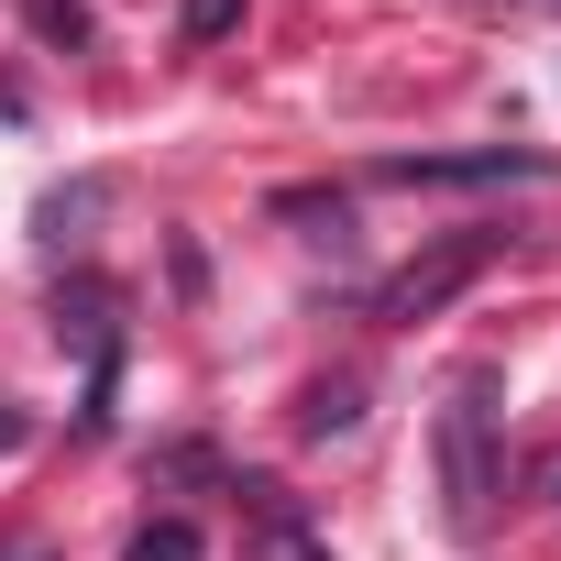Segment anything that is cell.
Returning a JSON list of instances; mask_svg holds the SVG:
<instances>
[{"label":"cell","instance_id":"obj_1","mask_svg":"<svg viewBox=\"0 0 561 561\" xmlns=\"http://www.w3.org/2000/svg\"><path fill=\"white\" fill-rule=\"evenodd\" d=\"M495 495H506L495 386H484V375H462V386H451V408H440V517H451V539H484Z\"/></svg>","mask_w":561,"mask_h":561},{"label":"cell","instance_id":"obj_2","mask_svg":"<svg viewBox=\"0 0 561 561\" xmlns=\"http://www.w3.org/2000/svg\"><path fill=\"white\" fill-rule=\"evenodd\" d=\"M495 253H506V231H484V220H473V231H440L430 253H408V264L386 275V287H375L364 309H375L386 331H419V320H440V309H451V298L473 287V275H484Z\"/></svg>","mask_w":561,"mask_h":561},{"label":"cell","instance_id":"obj_3","mask_svg":"<svg viewBox=\"0 0 561 561\" xmlns=\"http://www.w3.org/2000/svg\"><path fill=\"white\" fill-rule=\"evenodd\" d=\"M122 320H133V298H122V275H100V264H67V275H56V298H45L56 353H78L89 375L122 364Z\"/></svg>","mask_w":561,"mask_h":561},{"label":"cell","instance_id":"obj_4","mask_svg":"<svg viewBox=\"0 0 561 561\" xmlns=\"http://www.w3.org/2000/svg\"><path fill=\"white\" fill-rule=\"evenodd\" d=\"M375 176L386 187H528V176H550V154L539 144H462V154H386Z\"/></svg>","mask_w":561,"mask_h":561},{"label":"cell","instance_id":"obj_5","mask_svg":"<svg viewBox=\"0 0 561 561\" xmlns=\"http://www.w3.org/2000/svg\"><path fill=\"white\" fill-rule=\"evenodd\" d=\"M111 209V176H78V187H45L34 198V242L45 253H67V264H89V220Z\"/></svg>","mask_w":561,"mask_h":561},{"label":"cell","instance_id":"obj_6","mask_svg":"<svg viewBox=\"0 0 561 561\" xmlns=\"http://www.w3.org/2000/svg\"><path fill=\"white\" fill-rule=\"evenodd\" d=\"M364 397H375V386H364L353 364H342V375H309V386H298V440H342V430L364 419Z\"/></svg>","mask_w":561,"mask_h":561},{"label":"cell","instance_id":"obj_7","mask_svg":"<svg viewBox=\"0 0 561 561\" xmlns=\"http://www.w3.org/2000/svg\"><path fill=\"white\" fill-rule=\"evenodd\" d=\"M122 561H209V528H198V517H176V506H165V517H144V528H133V539H122Z\"/></svg>","mask_w":561,"mask_h":561},{"label":"cell","instance_id":"obj_8","mask_svg":"<svg viewBox=\"0 0 561 561\" xmlns=\"http://www.w3.org/2000/svg\"><path fill=\"white\" fill-rule=\"evenodd\" d=\"M275 220H320V242H342L353 231V198L342 187H275Z\"/></svg>","mask_w":561,"mask_h":561},{"label":"cell","instance_id":"obj_9","mask_svg":"<svg viewBox=\"0 0 561 561\" xmlns=\"http://www.w3.org/2000/svg\"><path fill=\"white\" fill-rule=\"evenodd\" d=\"M144 473H165V484H209V473H220V451H209V440H165Z\"/></svg>","mask_w":561,"mask_h":561},{"label":"cell","instance_id":"obj_10","mask_svg":"<svg viewBox=\"0 0 561 561\" xmlns=\"http://www.w3.org/2000/svg\"><path fill=\"white\" fill-rule=\"evenodd\" d=\"M176 34H187V45H220V34H242V0H187V12H176Z\"/></svg>","mask_w":561,"mask_h":561},{"label":"cell","instance_id":"obj_11","mask_svg":"<svg viewBox=\"0 0 561 561\" xmlns=\"http://www.w3.org/2000/svg\"><path fill=\"white\" fill-rule=\"evenodd\" d=\"M34 34L67 45V56H89V12H78V0H34Z\"/></svg>","mask_w":561,"mask_h":561},{"label":"cell","instance_id":"obj_12","mask_svg":"<svg viewBox=\"0 0 561 561\" xmlns=\"http://www.w3.org/2000/svg\"><path fill=\"white\" fill-rule=\"evenodd\" d=\"M165 264H176V298H209V253H198V242H187V231H176V242H165Z\"/></svg>","mask_w":561,"mask_h":561},{"label":"cell","instance_id":"obj_13","mask_svg":"<svg viewBox=\"0 0 561 561\" xmlns=\"http://www.w3.org/2000/svg\"><path fill=\"white\" fill-rule=\"evenodd\" d=\"M528 506H561V440H550V451H528Z\"/></svg>","mask_w":561,"mask_h":561},{"label":"cell","instance_id":"obj_14","mask_svg":"<svg viewBox=\"0 0 561 561\" xmlns=\"http://www.w3.org/2000/svg\"><path fill=\"white\" fill-rule=\"evenodd\" d=\"M0 451H34V408L23 397H0Z\"/></svg>","mask_w":561,"mask_h":561},{"label":"cell","instance_id":"obj_15","mask_svg":"<svg viewBox=\"0 0 561 561\" xmlns=\"http://www.w3.org/2000/svg\"><path fill=\"white\" fill-rule=\"evenodd\" d=\"M0 561H56V550H45V539H23V550H0Z\"/></svg>","mask_w":561,"mask_h":561}]
</instances>
